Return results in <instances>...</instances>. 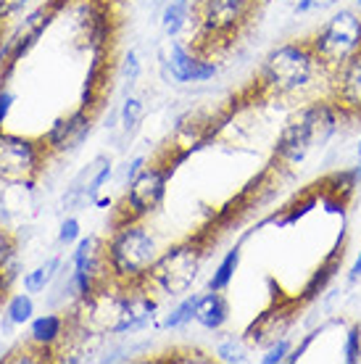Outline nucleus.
I'll use <instances>...</instances> for the list:
<instances>
[{"mask_svg":"<svg viewBox=\"0 0 361 364\" xmlns=\"http://www.w3.org/2000/svg\"><path fill=\"white\" fill-rule=\"evenodd\" d=\"M156 243L140 222L119 225L106 243L109 277L119 291H137L151 285V269L156 264Z\"/></svg>","mask_w":361,"mask_h":364,"instance_id":"nucleus-1","label":"nucleus"},{"mask_svg":"<svg viewBox=\"0 0 361 364\" xmlns=\"http://www.w3.org/2000/svg\"><path fill=\"white\" fill-rule=\"evenodd\" d=\"M319 72H322V66L316 64L314 53L303 37V40L274 48L264 58L256 87L269 98H288V95L306 90Z\"/></svg>","mask_w":361,"mask_h":364,"instance_id":"nucleus-2","label":"nucleus"},{"mask_svg":"<svg viewBox=\"0 0 361 364\" xmlns=\"http://www.w3.org/2000/svg\"><path fill=\"white\" fill-rule=\"evenodd\" d=\"M338 111L330 100H314L290 119L277 137L274 156L282 166H296L306 159L316 146H325L338 129Z\"/></svg>","mask_w":361,"mask_h":364,"instance_id":"nucleus-3","label":"nucleus"},{"mask_svg":"<svg viewBox=\"0 0 361 364\" xmlns=\"http://www.w3.org/2000/svg\"><path fill=\"white\" fill-rule=\"evenodd\" d=\"M308 48L314 53L316 64L330 77L361 50V16L356 11L343 9L333 14L314 35L306 37Z\"/></svg>","mask_w":361,"mask_h":364,"instance_id":"nucleus-4","label":"nucleus"},{"mask_svg":"<svg viewBox=\"0 0 361 364\" xmlns=\"http://www.w3.org/2000/svg\"><path fill=\"white\" fill-rule=\"evenodd\" d=\"M259 0H200L198 48H217L232 43L251 21Z\"/></svg>","mask_w":361,"mask_h":364,"instance_id":"nucleus-5","label":"nucleus"},{"mask_svg":"<svg viewBox=\"0 0 361 364\" xmlns=\"http://www.w3.org/2000/svg\"><path fill=\"white\" fill-rule=\"evenodd\" d=\"M174 172L172 161L169 164H151L143 166L140 174L129 182L124 198L119 203L117 217H114V228L126 225V222H140L143 217H148L151 211H156L161 206L163 193H166V180Z\"/></svg>","mask_w":361,"mask_h":364,"instance_id":"nucleus-6","label":"nucleus"},{"mask_svg":"<svg viewBox=\"0 0 361 364\" xmlns=\"http://www.w3.org/2000/svg\"><path fill=\"white\" fill-rule=\"evenodd\" d=\"M200 256H203V246L193 237L188 243L169 248L166 254L156 259L153 269H151V285H158L166 296L185 293L198 274Z\"/></svg>","mask_w":361,"mask_h":364,"instance_id":"nucleus-7","label":"nucleus"},{"mask_svg":"<svg viewBox=\"0 0 361 364\" xmlns=\"http://www.w3.org/2000/svg\"><path fill=\"white\" fill-rule=\"evenodd\" d=\"M48 154V146H37L27 137L9 135L0 129V180L9 185H32Z\"/></svg>","mask_w":361,"mask_h":364,"instance_id":"nucleus-8","label":"nucleus"},{"mask_svg":"<svg viewBox=\"0 0 361 364\" xmlns=\"http://www.w3.org/2000/svg\"><path fill=\"white\" fill-rule=\"evenodd\" d=\"M330 103L340 119H361V50L330 74Z\"/></svg>","mask_w":361,"mask_h":364,"instance_id":"nucleus-9","label":"nucleus"},{"mask_svg":"<svg viewBox=\"0 0 361 364\" xmlns=\"http://www.w3.org/2000/svg\"><path fill=\"white\" fill-rule=\"evenodd\" d=\"M92 129V114L85 109H77L72 117L58 119L45 140V146L50 148V154H72L85 143V137L90 135Z\"/></svg>","mask_w":361,"mask_h":364,"instance_id":"nucleus-10","label":"nucleus"},{"mask_svg":"<svg viewBox=\"0 0 361 364\" xmlns=\"http://www.w3.org/2000/svg\"><path fill=\"white\" fill-rule=\"evenodd\" d=\"M166 66H169V74L177 82H206L211 77H217L219 66L214 61H208L203 55L190 53L188 48L180 46V43H172L169 46V58H166Z\"/></svg>","mask_w":361,"mask_h":364,"instance_id":"nucleus-11","label":"nucleus"},{"mask_svg":"<svg viewBox=\"0 0 361 364\" xmlns=\"http://www.w3.org/2000/svg\"><path fill=\"white\" fill-rule=\"evenodd\" d=\"M293 322V311L290 309H271L262 314L259 319H253V325L245 330V341L253 346H271L277 336H282Z\"/></svg>","mask_w":361,"mask_h":364,"instance_id":"nucleus-12","label":"nucleus"},{"mask_svg":"<svg viewBox=\"0 0 361 364\" xmlns=\"http://www.w3.org/2000/svg\"><path fill=\"white\" fill-rule=\"evenodd\" d=\"M230 319V304L222 296V291H208L206 296H198L195 306V322L206 330H222Z\"/></svg>","mask_w":361,"mask_h":364,"instance_id":"nucleus-13","label":"nucleus"},{"mask_svg":"<svg viewBox=\"0 0 361 364\" xmlns=\"http://www.w3.org/2000/svg\"><path fill=\"white\" fill-rule=\"evenodd\" d=\"M63 328H66V319L63 317H58V314H43V317H37L35 322H32L29 336H32V341H35L37 346L50 348L53 343L61 341Z\"/></svg>","mask_w":361,"mask_h":364,"instance_id":"nucleus-14","label":"nucleus"},{"mask_svg":"<svg viewBox=\"0 0 361 364\" xmlns=\"http://www.w3.org/2000/svg\"><path fill=\"white\" fill-rule=\"evenodd\" d=\"M240 256H243L240 246H235L232 251H227V256L219 262V267L214 269L211 280H208V291H227V288H230V282H232L237 267H240Z\"/></svg>","mask_w":361,"mask_h":364,"instance_id":"nucleus-15","label":"nucleus"},{"mask_svg":"<svg viewBox=\"0 0 361 364\" xmlns=\"http://www.w3.org/2000/svg\"><path fill=\"white\" fill-rule=\"evenodd\" d=\"M61 267V259L58 256H53V259H48L45 264H40L35 269V272H29L27 277H24V291L27 293H43L53 282L55 277V269Z\"/></svg>","mask_w":361,"mask_h":364,"instance_id":"nucleus-16","label":"nucleus"},{"mask_svg":"<svg viewBox=\"0 0 361 364\" xmlns=\"http://www.w3.org/2000/svg\"><path fill=\"white\" fill-rule=\"evenodd\" d=\"M195 306H198V293H190L188 299H182L180 304L174 306L172 314H169L166 322H163V328H169V330L185 328L188 322L195 319Z\"/></svg>","mask_w":361,"mask_h":364,"instance_id":"nucleus-17","label":"nucleus"},{"mask_svg":"<svg viewBox=\"0 0 361 364\" xmlns=\"http://www.w3.org/2000/svg\"><path fill=\"white\" fill-rule=\"evenodd\" d=\"M161 24H163V32L169 37L180 35V29L188 24V3H180V0H172L166 9H163V16H161Z\"/></svg>","mask_w":361,"mask_h":364,"instance_id":"nucleus-18","label":"nucleus"},{"mask_svg":"<svg viewBox=\"0 0 361 364\" xmlns=\"http://www.w3.org/2000/svg\"><path fill=\"white\" fill-rule=\"evenodd\" d=\"M32 314H35V301H32L29 293H18V296H14V299L9 301V306H6V319H11L14 325H24V322H29Z\"/></svg>","mask_w":361,"mask_h":364,"instance_id":"nucleus-19","label":"nucleus"},{"mask_svg":"<svg viewBox=\"0 0 361 364\" xmlns=\"http://www.w3.org/2000/svg\"><path fill=\"white\" fill-rule=\"evenodd\" d=\"M143 100L137 98H126L124 106H122V127H124V135L132 137L140 127V122H143Z\"/></svg>","mask_w":361,"mask_h":364,"instance_id":"nucleus-20","label":"nucleus"},{"mask_svg":"<svg viewBox=\"0 0 361 364\" xmlns=\"http://www.w3.org/2000/svg\"><path fill=\"white\" fill-rule=\"evenodd\" d=\"M343 362L345 364H359L361 362V325L353 322L348 333H345V343H343Z\"/></svg>","mask_w":361,"mask_h":364,"instance_id":"nucleus-21","label":"nucleus"},{"mask_svg":"<svg viewBox=\"0 0 361 364\" xmlns=\"http://www.w3.org/2000/svg\"><path fill=\"white\" fill-rule=\"evenodd\" d=\"M288 354H290V341L288 338H280V341H274V343L264 351L262 364H280L288 359Z\"/></svg>","mask_w":361,"mask_h":364,"instance_id":"nucleus-22","label":"nucleus"},{"mask_svg":"<svg viewBox=\"0 0 361 364\" xmlns=\"http://www.w3.org/2000/svg\"><path fill=\"white\" fill-rule=\"evenodd\" d=\"M217 354L222 362H245V351L243 346L237 343L235 338H227V341H222L217 348Z\"/></svg>","mask_w":361,"mask_h":364,"instance_id":"nucleus-23","label":"nucleus"},{"mask_svg":"<svg viewBox=\"0 0 361 364\" xmlns=\"http://www.w3.org/2000/svg\"><path fill=\"white\" fill-rule=\"evenodd\" d=\"M340 0H296V14H319V11L335 9Z\"/></svg>","mask_w":361,"mask_h":364,"instance_id":"nucleus-24","label":"nucleus"},{"mask_svg":"<svg viewBox=\"0 0 361 364\" xmlns=\"http://www.w3.org/2000/svg\"><path fill=\"white\" fill-rule=\"evenodd\" d=\"M80 237V222L74 217L69 219H63V225H61V232H58V240H61L63 246H72L74 240Z\"/></svg>","mask_w":361,"mask_h":364,"instance_id":"nucleus-25","label":"nucleus"},{"mask_svg":"<svg viewBox=\"0 0 361 364\" xmlns=\"http://www.w3.org/2000/svg\"><path fill=\"white\" fill-rule=\"evenodd\" d=\"M137 74H140V64H137V53H129L126 55V77H129V85L137 80Z\"/></svg>","mask_w":361,"mask_h":364,"instance_id":"nucleus-26","label":"nucleus"},{"mask_svg":"<svg viewBox=\"0 0 361 364\" xmlns=\"http://www.w3.org/2000/svg\"><path fill=\"white\" fill-rule=\"evenodd\" d=\"M14 248H16V243H14V237H11L9 232H6V230L0 228V259H3L6 254H11Z\"/></svg>","mask_w":361,"mask_h":364,"instance_id":"nucleus-27","label":"nucleus"},{"mask_svg":"<svg viewBox=\"0 0 361 364\" xmlns=\"http://www.w3.org/2000/svg\"><path fill=\"white\" fill-rule=\"evenodd\" d=\"M11 103H14V95H11V92H3V90H0V124H3V119L9 117Z\"/></svg>","mask_w":361,"mask_h":364,"instance_id":"nucleus-28","label":"nucleus"},{"mask_svg":"<svg viewBox=\"0 0 361 364\" xmlns=\"http://www.w3.org/2000/svg\"><path fill=\"white\" fill-rule=\"evenodd\" d=\"M361 280V251H359V256H356V262H353V267L348 269V282H359Z\"/></svg>","mask_w":361,"mask_h":364,"instance_id":"nucleus-29","label":"nucleus"},{"mask_svg":"<svg viewBox=\"0 0 361 364\" xmlns=\"http://www.w3.org/2000/svg\"><path fill=\"white\" fill-rule=\"evenodd\" d=\"M356 6H359V9H361V0H356Z\"/></svg>","mask_w":361,"mask_h":364,"instance_id":"nucleus-30","label":"nucleus"},{"mask_svg":"<svg viewBox=\"0 0 361 364\" xmlns=\"http://www.w3.org/2000/svg\"><path fill=\"white\" fill-rule=\"evenodd\" d=\"M359 156H361V140H359Z\"/></svg>","mask_w":361,"mask_h":364,"instance_id":"nucleus-31","label":"nucleus"},{"mask_svg":"<svg viewBox=\"0 0 361 364\" xmlns=\"http://www.w3.org/2000/svg\"><path fill=\"white\" fill-rule=\"evenodd\" d=\"M180 3H190V0H180Z\"/></svg>","mask_w":361,"mask_h":364,"instance_id":"nucleus-32","label":"nucleus"}]
</instances>
